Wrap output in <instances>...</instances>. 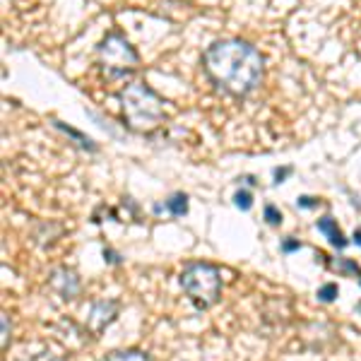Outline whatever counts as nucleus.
I'll list each match as a JSON object with an SVG mask.
<instances>
[{
  "mask_svg": "<svg viewBox=\"0 0 361 361\" xmlns=\"http://www.w3.org/2000/svg\"><path fill=\"white\" fill-rule=\"evenodd\" d=\"M118 311H121V304L116 299H99L92 304L90 308V316H87V328L90 333L94 335H102L109 325L118 318Z\"/></svg>",
  "mask_w": 361,
  "mask_h": 361,
  "instance_id": "nucleus-5",
  "label": "nucleus"
},
{
  "mask_svg": "<svg viewBox=\"0 0 361 361\" xmlns=\"http://www.w3.org/2000/svg\"><path fill=\"white\" fill-rule=\"evenodd\" d=\"M180 287L197 311H207L222 299V275L209 263H188L180 272Z\"/></svg>",
  "mask_w": 361,
  "mask_h": 361,
  "instance_id": "nucleus-3",
  "label": "nucleus"
},
{
  "mask_svg": "<svg viewBox=\"0 0 361 361\" xmlns=\"http://www.w3.org/2000/svg\"><path fill=\"white\" fill-rule=\"evenodd\" d=\"M121 109H123L126 126L133 133L149 135L164 123V99H161L149 85L130 82L118 92Z\"/></svg>",
  "mask_w": 361,
  "mask_h": 361,
  "instance_id": "nucleus-2",
  "label": "nucleus"
},
{
  "mask_svg": "<svg viewBox=\"0 0 361 361\" xmlns=\"http://www.w3.org/2000/svg\"><path fill=\"white\" fill-rule=\"evenodd\" d=\"M152 209H154L157 214L164 212V209H166V212L171 214V217H183V214H188V195H185V193H173L164 202V205H159V202H157Z\"/></svg>",
  "mask_w": 361,
  "mask_h": 361,
  "instance_id": "nucleus-8",
  "label": "nucleus"
},
{
  "mask_svg": "<svg viewBox=\"0 0 361 361\" xmlns=\"http://www.w3.org/2000/svg\"><path fill=\"white\" fill-rule=\"evenodd\" d=\"M202 68L219 90L241 99L258 90L265 61L253 44L243 42V39H222L205 49Z\"/></svg>",
  "mask_w": 361,
  "mask_h": 361,
  "instance_id": "nucleus-1",
  "label": "nucleus"
},
{
  "mask_svg": "<svg viewBox=\"0 0 361 361\" xmlns=\"http://www.w3.org/2000/svg\"><path fill=\"white\" fill-rule=\"evenodd\" d=\"M263 217H265V222L270 224V226H279V224H282V212H279L275 205H265Z\"/></svg>",
  "mask_w": 361,
  "mask_h": 361,
  "instance_id": "nucleus-13",
  "label": "nucleus"
},
{
  "mask_svg": "<svg viewBox=\"0 0 361 361\" xmlns=\"http://www.w3.org/2000/svg\"><path fill=\"white\" fill-rule=\"evenodd\" d=\"M292 173H294V166H282V169H275V171H272V176H275V183L279 185V183H284V180L292 176Z\"/></svg>",
  "mask_w": 361,
  "mask_h": 361,
  "instance_id": "nucleus-15",
  "label": "nucleus"
},
{
  "mask_svg": "<svg viewBox=\"0 0 361 361\" xmlns=\"http://www.w3.org/2000/svg\"><path fill=\"white\" fill-rule=\"evenodd\" d=\"M22 361H66V359H61V357H58V354H54V352H42V354H37V357L22 359Z\"/></svg>",
  "mask_w": 361,
  "mask_h": 361,
  "instance_id": "nucleus-20",
  "label": "nucleus"
},
{
  "mask_svg": "<svg viewBox=\"0 0 361 361\" xmlns=\"http://www.w3.org/2000/svg\"><path fill=\"white\" fill-rule=\"evenodd\" d=\"M337 294H340V287H337L335 282H328L318 289V301H323V304H333V301L337 299Z\"/></svg>",
  "mask_w": 361,
  "mask_h": 361,
  "instance_id": "nucleus-12",
  "label": "nucleus"
},
{
  "mask_svg": "<svg viewBox=\"0 0 361 361\" xmlns=\"http://www.w3.org/2000/svg\"><path fill=\"white\" fill-rule=\"evenodd\" d=\"M51 289L61 296L63 301H73L75 296L80 294V277L75 270H68V267H58L54 270V275L49 279Z\"/></svg>",
  "mask_w": 361,
  "mask_h": 361,
  "instance_id": "nucleus-6",
  "label": "nucleus"
},
{
  "mask_svg": "<svg viewBox=\"0 0 361 361\" xmlns=\"http://www.w3.org/2000/svg\"><path fill=\"white\" fill-rule=\"evenodd\" d=\"M104 361H152V357L142 349H118V352L109 354Z\"/></svg>",
  "mask_w": 361,
  "mask_h": 361,
  "instance_id": "nucleus-10",
  "label": "nucleus"
},
{
  "mask_svg": "<svg viewBox=\"0 0 361 361\" xmlns=\"http://www.w3.org/2000/svg\"><path fill=\"white\" fill-rule=\"evenodd\" d=\"M335 267H340L342 272H349V275H357V277H361V270H359V265L357 263H352V260H337L335 263Z\"/></svg>",
  "mask_w": 361,
  "mask_h": 361,
  "instance_id": "nucleus-14",
  "label": "nucleus"
},
{
  "mask_svg": "<svg viewBox=\"0 0 361 361\" xmlns=\"http://www.w3.org/2000/svg\"><path fill=\"white\" fill-rule=\"evenodd\" d=\"M54 126L58 128V130L66 133V135L73 137L75 142L80 145V147L87 149V152H97V145H94V140H92V137L82 135V133H80V130H75V128H70V126H66V123H61V121H54Z\"/></svg>",
  "mask_w": 361,
  "mask_h": 361,
  "instance_id": "nucleus-9",
  "label": "nucleus"
},
{
  "mask_svg": "<svg viewBox=\"0 0 361 361\" xmlns=\"http://www.w3.org/2000/svg\"><path fill=\"white\" fill-rule=\"evenodd\" d=\"M301 248V241L299 238H284L282 241V253H294V250Z\"/></svg>",
  "mask_w": 361,
  "mask_h": 361,
  "instance_id": "nucleus-18",
  "label": "nucleus"
},
{
  "mask_svg": "<svg viewBox=\"0 0 361 361\" xmlns=\"http://www.w3.org/2000/svg\"><path fill=\"white\" fill-rule=\"evenodd\" d=\"M318 197H311V195H301L299 200H296V207H301V209H313V207H318Z\"/></svg>",
  "mask_w": 361,
  "mask_h": 361,
  "instance_id": "nucleus-17",
  "label": "nucleus"
},
{
  "mask_svg": "<svg viewBox=\"0 0 361 361\" xmlns=\"http://www.w3.org/2000/svg\"><path fill=\"white\" fill-rule=\"evenodd\" d=\"M316 229L323 234L325 238L330 241V246H335L337 250H345L349 246V241L342 234V229L337 226V219H333L330 214H325V217H320L316 222Z\"/></svg>",
  "mask_w": 361,
  "mask_h": 361,
  "instance_id": "nucleus-7",
  "label": "nucleus"
},
{
  "mask_svg": "<svg viewBox=\"0 0 361 361\" xmlns=\"http://www.w3.org/2000/svg\"><path fill=\"white\" fill-rule=\"evenodd\" d=\"M104 260H106L109 265H121L123 263V258H121L116 250H111V248H104Z\"/></svg>",
  "mask_w": 361,
  "mask_h": 361,
  "instance_id": "nucleus-19",
  "label": "nucleus"
},
{
  "mask_svg": "<svg viewBox=\"0 0 361 361\" xmlns=\"http://www.w3.org/2000/svg\"><path fill=\"white\" fill-rule=\"evenodd\" d=\"M0 323H3V349H8L10 347V316L8 313L0 316Z\"/></svg>",
  "mask_w": 361,
  "mask_h": 361,
  "instance_id": "nucleus-16",
  "label": "nucleus"
},
{
  "mask_svg": "<svg viewBox=\"0 0 361 361\" xmlns=\"http://www.w3.org/2000/svg\"><path fill=\"white\" fill-rule=\"evenodd\" d=\"M354 243H359V246H361V229L354 231Z\"/></svg>",
  "mask_w": 361,
  "mask_h": 361,
  "instance_id": "nucleus-21",
  "label": "nucleus"
},
{
  "mask_svg": "<svg viewBox=\"0 0 361 361\" xmlns=\"http://www.w3.org/2000/svg\"><path fill=\"white\" fill-rule=\"evenodd\" d=\"M97 61L106 80H126L140 68V56L121 32H111L99 42Z\"/></svg>",
  "mask_w": 361,
  "mask_h": 361,
  "instance_id": "nucleus-4",
  "label": "nucleus"
},
{
  "mask_svg": "<svg viewBox=\"0 0 361 361\" xmlns=\"http://www.w3.org/2000/svg\"><path fill=\"white\" fill-rule=\"evenodd\" d=\"M234 205L241 209V212H248V209L253 207V193L246 188H238L234 193Z\"/></svg>",
  "mask_w": 361,
  "mask_h": 361,
  "instance_id": "nucleus-11",
  "label": "nucleus"
},
{
  "mask_svg": "<svg viewBox=\"0 0 361 361\" xmlns=\"http://www.w3.org/2000/svg\"><path fill=\"white\" fill-rule=\"evenodd\" d=\"M359 284H361V277H359Z\"/></svg>",
  "mask_w": 361,
  "mask_h": 361,
  "instance_id": "nucleus-22",
  "label": "nucleus"
}]
</instances>
